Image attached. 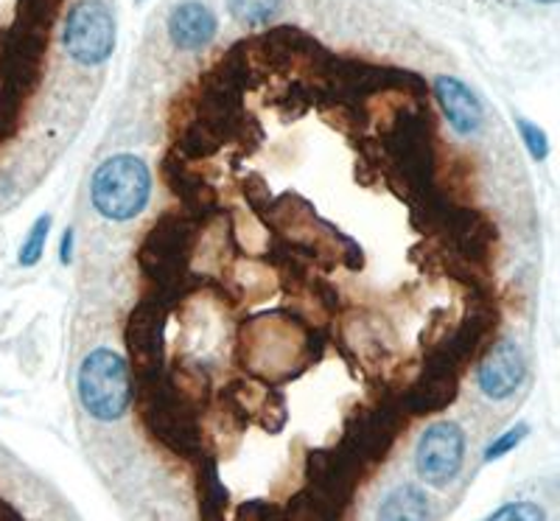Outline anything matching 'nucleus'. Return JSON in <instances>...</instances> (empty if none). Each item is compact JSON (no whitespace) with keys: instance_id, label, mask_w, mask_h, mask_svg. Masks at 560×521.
<instances>
[{"instance_id":"obj_1","label":"nucleus","mask_w":560,"mask_h":521,"mask_svg":"<svg viewBox=\"0 0 560 521\" xmlns=\"http://www.w3.org/2000/svg\"><path fill=\"white\" fill-rule=\"evenodd\" d=\"M79 398L93 418H121L127 413L129 401H132L127 362L115 350H93L79 370Z\"/></svg>"},{"instance_id":"obj_2","label":"nucleus","mask_w":560,"mask_h":521,"mask_svg":"<svg viewBox=\"0 0 560 521\" xmlns=\"http://www.w3.org/2000/svg\"><path fill=\"white\" fill-rule=\"evenodd\" d=\"M149 169L132 154L107 160L93 177V205L102 217L124 222L138 217L149 202Z\"/></svg>"},{"instance_id":"obj_3","label":"nucleus","mask_w":560,"mask_h":521,"mask_svg":"<svg viewBox=\"0 0 560 521\" xmlns=\"http://www.w3.org/2000/svg\"><path fill=\"white\" fill-rule=\"evenodd\" d=\"M199 217L191 210L183 213H166L152 230L147 233L138 250L140 269L158 283H172L183 280L185 260L191 255L194 233H197Z\"/></svg>"},{"instance_id":"obj_4","label":"nucleus","mask_w":560,"mask_h":521,"mask_svg":"<svg viewBox=\"0 0 560 521\" xmlns=\"http://www.w3.org/2000/svg\"><path fill=\"white\" fill-rule=\"evenodd\" d=\"M65 48L77 62L102 65L115 48V20L98 0H84L70 9L65 23Z\"/></svg>"},{"instance_id":"obj_5","label":"nucleus","mask_w":560,"mask_h":521,"mask_svg":"<svg viewBox=\"0 0 560 521\" xmlns=\"http://www.w3.org/2000/svg\"><path fill=\"white\" fill-rule=\"evenodd\" d=\"M163 328L166 309L154 298H147L129 317L127 348L135 364V379H152L163 373Z\"/></svg>"},{"instance_id":"obj_6","label":"nucleus","mask_w":560,"mask_h":521,"mask_svg":"<svg viewBox=\"0 0 560 521\" xmlns=\"http://www.w3.org/2000/svg\"><path fill=\"white\" fill-rule=\"evenodd\" d=\"M465 435L457 424L440 420L429 426L418 443V471L420 477L432 485H446L457 477L463 465Z\"/></svg>"},{"instance_id":"obj_7","label":"nucleus","mask_w":560,"mask_h":521,"mask_svg":"<svg viewBox=\"0 0 560 521\" xmlns=\"http://www.w3.org/2000/svg\"><path fill=\"white\" fill-rule=\"evenodd\" d=\"M524 382V357L513 343H499L479 368V387L490 398H508Z\"/></svg>"},{"instance_id":"obj_8","label":"nucleus","mask_w":560,"mask_h":521,"mask_svg":"<svg viewBox=\"0 0 560 521\" xmlns=\"http://www.w3.org/2000/svg\"><path fill=\"white\" fill-rule=\"evenodd\" d=\"M457 398V373H443V370H427L420 382L407 390L401 398V409L409 415H427L446 409Z\"/></svg>"},{"instance_id":"obj_9","label":"nucleus","mask_w":560,"mask_h":521,"mask_svg":"<svg viewBox=\"0 0 560 521\" xmlns=\"http://www.w3.org/2000/svg\"><path fill=\"white\" fill-rule=\"evenodd\" d=\"M217 14L202 3H183L168 18V34L174 45L183 51H199L210 39L217 37Z\"/></svg>"},{"instance_id":"obj_10","label":"nucleus","mask_w":560,"mask_h":521,"mask_svg":"<svg viewBox=\"0 0 560 521\" xmlns=\"http://www.w3.org/2000/svg\"><path fill=\"white\" fill-rule=\"evenodd\" d=\"M434 93H438L440 104L446 107L448 121L459 135H474L482 127V107L463 82H457L454 77H440L434 82Z\"/></svg>"},{"instance_id":"obj_11","label":"nucleus","mask_w":560,"mask_h":521,"mask_svg":"<svg viewBox=\"0 0 560 521\" xmlns=\"http://www.w3.org/2000/svg\"><path fill=\"white\" fill-rule=\"evenodd\" d=\"M427 502L429 499L420 494L418 488H412V485H404V488L395 490L387 502H384V508L378 510V516H382V519H393V521L427 519L429 516Z\"/></svg>"},{"instance_id":"obj_12","label":"nucleus","mask_w":560,"mask_h":521,"mask_svg":"<svg viewBox=\"0 0 560 521\" xmlns=\"http://www.w3.org/2000/svg\"><path fill=\"white\" fill-rule=\"evenodd\" d=\"M280 3L283 0H228V9L233 18L247 23V26H261L278 12Z\"/></svg>"},{"instance_id":"obj_13","label":"nucleus","mask_w":560,"mask_h":521,"mask_svg":"<svg viewBox=\"0 0 560 521\" xmlns=\"http://www.w3.org/2000/svg\"><path fill=\"white\" fill-rule=\"evenodd\" d=\"M48 230H51V217H39L34 222L32 233L28 239L23 242V250H20V264L23 267H34L45 253V242H48Z\"/></svg>"},{"instance_id":"obj_14","label":"nucleus","mask_w":560,"mask_h":521,"mask_svg":"<svg viewBox=\"0 0 560 521\" xmlns=\"http://www.w3.org/2000/svg\"><path fill=\"white\" fill-rule=\"evenodd\" d=\"M244 194H247L249 205H253L255 210H269V205H272V194H269L267 183H264V177H258V174H249L247 183H244Z\"/></svg>"},{"instance_id":"obj_15","label":"nucleus","mask_w":560,"mask_h":521,"mask_svg":"<svg viewBox=\"0 0 560 521\" xmlns=\"http://www.w3.org/2000/svg\"><path fill=\"white\" fill-rule=\"evenodd\" d=\"M527 432H529V429H527V426H524V424L513 426L510 432H504L502 438L497 440V443L490 445L488 452H485V458H488V460H499V458H502V454H508L510 449H516V445L522 443L524 435H527Z\"/></svg>"},{"instance_id":"obj_16","label":"nucleus","mask_w":560,"mask_h":521,"mask_svg":"<svg viewBox=\"0 0 560 521\" xmlns=\"http://www.w3.org/2000/svg\"><path fill=\"white\" fill-rule=\"evenodd\" d=\"M522 132H524V140H527L529 152H533V158H538V160L547 158V152H549L547 135H544L541 129L533 127V124H527V121H522Z\"/></svg>"},{"instance_id":"obj_17","label":"nucleus","mask_w":560,"mask_h":521,"mask_svg":"<svg viewBox=\"0 0 560 521\" xmlns=\"http://www.w3.org/2000/svg\"><path fill=\"white\" fill-rule=\"evenodd\" d=\"M493 519H527V521H535V519H544V513L538 508H533V505H510V508H502L499 513H493Z\"/></svg>"},{"instance_id":"obj_18","label":"nucleus","mask_w":560,"mask_h":521,"mask_svg":"<svg viewBox=\"0 0 560 521\" xmlns=\"http://www.w3.org/2000/svg\"><path fill=\"white\" fill-rule=\"evenodd\" d=\"M238 516H247V519H269V516H280V513H275V510L267 508L264 502H253V505H244V508L238 510Z\"/></svg>"},{"instance_id":"obj_19","label":"nucleus","mask_w":560,"mask_h":521,"mask_svg":"<svg viewBox=\"0 0 560 521\" xmlns=\"http://www.w3.org/2000/svg\"><path fill=\"white\" fill-rule=\"evenodd\" d=\"M70 250H73V233H70V230H65V235H62V260L65 264H68V258H70Z\"/></svg>"},{"instance_id":"obj_20","label":"nucleus","mask_w":560,"mask_h":521,"mask_svg":"<svg viewBox=\"0 0 560 521\" xmlns=\"http://www.w3.org/2000/svg\"><path fill=\"white\" fill-rule=\"evenodd\" d=\"M541 3H555V0H541Z\"/></svg>"}]
</instances>
